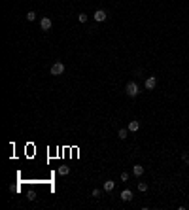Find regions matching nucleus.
I'll use <instances>...</instances> for the list:
<instances>
[{"label": "nucleus", "instance_id": "5", "mask_svg": "<svg viewBox=\"0 0 189 210\" xmlns=\"http://www.w3.org/2000/svg\"><path fill=\"white\" fill-rule=\"evenodd\" d=\"M157 87V78L155 76H147L146 78V89H155Z\"/></svg>", "mask_w": 189, "mask_h": 210}, {"label": "nucleus", "instance_id": "4", "mask_svg": "<svg viewBox=\"0 0 189 210\" xmlns=\"http://www.w3.org/2000/svg\"><path fill=\"white\" fill-rule=\"evenodd\" d=\"M51 25H53V23H51V19H49V17H42V19H40V29H42L44 32L51 30Z\"/></svg>", "mask_w": 189, "mask_h": 210}, {"label": "nucleus", "instance_id": "11", "mask_svg": "<svg viewBox=\"0 0 189 210\" xmlns=\"http://www.w3.org/2000/svg\"><path fill=\"white\" fill-rule=\"evenodd\" d=\"M68 172H70V168H68V167H59V174H61V176H66Z\"/></svg>", "mask_w": 189, "mask_h": 210}, {"label": "nucleus", "instance_id": "2", "mask_svg": "<svg viewBox=\"0 0 189 210\" xmlns=\"http://www.w3.org/2000/svg\"><path fill=\"white\" fill-rule=\"evenodd\" d=\"M49 72H51V76H61V74L64 72V64L61 63V61H57V63L51 64V70H49Z\"/></svg>", "mask_w": 189, "mask_h": 210}, {"label": "nucleus", "instance_id": "3", "mask_svg": "<svg viewBox=\"0 0 189 210\" xmlns=\"http://www.w3.org/2000/svg\"><path fill=\"white\" fill-rule=\"evenodd\" d=\"M106 17H108V13L104 12V10H96V12L93 13V19L96 23H102V21H106Z\"/></svg>", "mask_w": 189, "mask_h": 210}, {"label": "nucleus", "instance_id": "15", "mask_svg": "<svg viewBox=\"0 0 189 210\" xmlns=\"http://www.w3.org/2000/svg\"><path fill=\"white\" fill-rule=\"evenodd\" d=\"M129 180V172H121V182H127Z\"/></svg>", "mask_w": 189, "mask_h": 210}, {"label": "nucleus", "instance_id": "8", "mask_svg": "<svg viewBox=\"0 0 189 210\" xmlns=\"http://www.w3.org/2000/svg\"><path fill=\"white\" fill-rule=\"evenodd\" d=\"M132 174H134V176H142V174H144V167H142V165H134V167H132Z\"/></svg>", "mask_w": 189, "mask_h": 210}, {"label": "nucleus", "instance_id": "16", "mask_svg": "<svg viewBox=\"0 0 189 210\" xmlns=\"http://www.w3.org/2000/svg\"><path fill=\"white\" fill-rule=\"evenodd\" d=\"M93 197H95V199L100 197V189H93Z\"/></svg>", "mask_w": 189, "mask_h": 210}, {"label": "nucleus", "instance_id": "12", "mask_svg": "<svg viewBox=\"0 0 189 210\" xmlns=\"http://www.w3.org/2000/svg\"><path fill=\"white\" fill-rule=\"evenodd\" d=\"M78 21L80 23H87V13H80L78 15Z\"/></svg>", "mask_w": 189, "mask_h": 210}, {"label": "nucleus", "instance_id": "7", "mask_svg": "<svg viewBox=\"0 0 189 210\" xmlns=\"http://www.w3.org/2000/svg\"><path fill=\"white\" fill-rule=\"evenodd\" d=\"M121 201H125V203L132 201V191L131 189H123V191H121Z\"/></svg>", "mask_w": 189, "mask_h": 210}, {"label": "nucleus", "instance_id": "13", "mask_svg": "<svg viewBox=\"0 0 189 210\" xmlns=\"http://www.w3.org/2000/svg\"><path fill=\"white\" fill-rule=\"evenodd\" d=\"M36 19V12H28L27 13V21H34Z\"/></svg>", "mask_w": 189, "mask_h": 210}, {"label": "nucleus", "instance_id": "9", "mask_svg": "<svg viewBox=\"0 0 189 210\" xmlns=\"http://www.w3.org/2000/svg\"><path fill=\"white\" fill-rule=\"evenodd\" d=\"M114 187H115V182L114 180H106L104 182V191H112Z\"/></svg>", "mask_w": 189, "mask_h": 210}, {"label": "nucleus", "instance_id": "14", "mask_svg": "<svg viewBox=\"0 0 189 210\" xmlns=\"http://www.w3.org/2000/svg\"><path fill=\"white\" fill-rule=\"evenodd\" d=\"M138 191H147V184L146 182H140L138 184Z\"/></svg>", "mask_w": 189, "mask_h": 210}, {"label": "nucleus", "instance_id": "10", "mask_svg": "<svg viewBox=\"0 0 189 210\" xmlns=\"http://www.w3.org/2000/svg\"><path fill=\"white\" fill-rule=\"evenodd\" d=\"M127 135H129V129H119V131H117V136H119L121 140H125Z\"/></svg>", "mask_w": 189, "mask_h": 210}, {"label": "nucleus", "instance_id": "17", "mask_svg": "<svg viewBox=\"0 0 189 210\" xmlns=\"http://www.w3.org/2000/svg\"><path fill=\"white\" fill-rule=\"evenodd\" d=\"M36 199V195H34V191H28V201H34Z\"/></svg>", "mask_w": 189, "mask_h": 210}, {"label": "nucleus", "instance_id": "1", "mask_svg": "<svg viewBox=\"0 0 189 210\" xmlns=\"http://www.w3.org/2000/svg\"><path fill=\"white\" fill-rule=\"evenodd\" d=\"M125 93L134 99V97L140 93V91H138V83H136V81H129V83L125 85Z\"/></svg>", "mask_w": 189, "mask_h": 210}, {"label": "nucleus", "instance_id": "6", "mask_svg": "<svg viewBox=\"0 0 189 210\" xmlns=\"http://www.w3.org/2000/svg\"><path fill=\"white\" fill-rule=\"evenodd\" d=\"M127 129H129V132H136V131L140 129V121H136V119L129 121V125H127Z\"/></svg>", "mask_w": 189, "mask_h": 210}, {"label": "nucleus", "instance_id": "18", "mask_svg": "<svg viewBox=\"0 0 189 210\" xmlns=\"http://www.w3.org/2000/svg\"><path fill=\"white\" fill-rule=\"evenodd\" d=\"M185 163H187V167H189V157H187V159H185Z\"/></svg>", "mask_w": 189, "mask_h": 210}]
</instances>
